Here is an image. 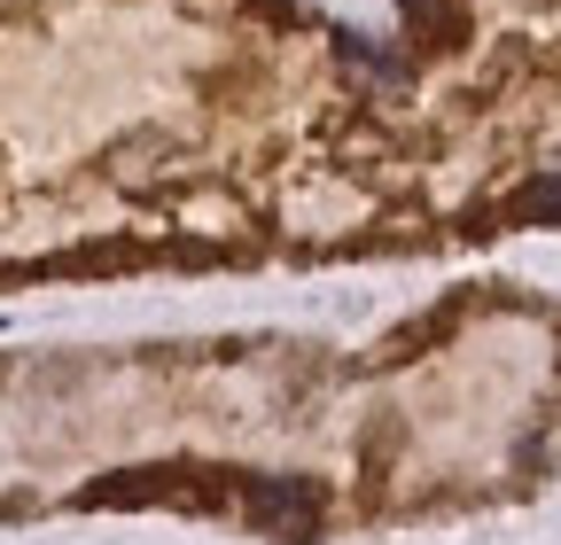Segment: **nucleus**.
Returning a JSON list of instances; mask_svg holds the SVG:
<instances>
[{"instance_id": "obj_1", "label": "nucleus", "mask_w": 561, "mask_h": 545, "mask_svg": "<svg viewBox=\"0 0 561 545\" xmlns=\"http://www.w3.org/2000/svg\"><path fill=\"white\" fill-rule=\"evenodd\" d=\"M320 507H328V491L312 484V475H242V514L265 537H312Z\"/></svg>"}, {"instance_id": "obj_2", "label": "nucleus", "mask_w": 561, "mask_h": 545, "mask_svg": "<svg viewBox=\"0 0 561 545\" xmlns=\"http://www.w3.org/2000/svg\"><path fill=\"white\" fill-rule=\"evenodd\" d=\"M398 9H405L413 39H430V47H460L468 39V9H460V0H398Z\"/></svg>"}, {"instance_id": "obj_3", "label": "nucleus", "mask_w": 561, "mask_h": 545, "mask_svg": "<svg viewBox=\"0 0 561 545\" xmlns=\"http://www.w3.org/2000/svg\"><path fill=\"white\" fill-rule=\"evenodd\" d=\"M507 219H515V227H561V179H538V187H523Z\"/></svg>"}]
</instances>
